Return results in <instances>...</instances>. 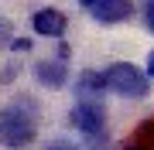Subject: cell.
Instances as JSON below:
<instances>
[{
	"mask_svg": "<svg viewBox=\"0 0 154 150\" xmlns=\"http://www.w3.org/2000/svg\"><path fill=\"white\" fill-rule=\"evenodd\" d=\"M14 48H17V51H28V48H31V41H28V38H17V41H14Z\"/></svg>",
	"mask_w": 154,
	"mask_h": 150,
	"instance_id": "8fae6325",
	"label": "cell"
},
{
	"mask_svg": "<svg viewBox=\"0 0 154 150\" xmlns=\"http://www.w3.org/2000/svg\"><path fill=\"white\" fill-rule=\"evenodd\" d=\"M79 4H82V7H89V10H93V7L99 4V0H79Z\"/></svg>",
	"mask_w": 154,
	"mask_h": 150,
	"instance_id": "4fadbf2b",
	"label": "cell"
},
{
	"mask_svg": "<svg viewBox=\"0 0 154 150\" xmlns=\"http://www.w3.org/2000/svg\"><path fill=\"white\" fill-rule=\"evenodd\" d=\"M34 78H38L45 89H62L65 78H69V68H65L62 58H55V61H38V65H34Z\"/></svg>",
	"mask_w": 154,
	"mask_h": 150,
	"instance_id": "8992f818",
	"label": "cell"
},
{
	"mask_svg": "<svg viewBox=\"0 0 154 150\" xmlns=\"http://www.w3.org/2000/svg\"><path fill=\"white\" fill-rule=\"evenodd\" d=\"M144 17H147V28L154 31V0H144Z\"/></svg>",
	"mask_w": 154,
	"mask_h": 150,
	"instance_id": "30bf717a",
	"label": "cell"
},
{
	"mask_svg": "<svg viewBox=\"0 0 154 150\" xmlns=\"http://www.w3.org/2000/svg\"><path fill=\"white\" fill-rule=\"evenodd\" d=\"M69 119H72V126L82 130L89 140H96V137L103 140V133H106V109L96 99H79V106L69 113Z\"/></svg>",
	"mask_w": 154,
	"mask_h": 150,
	"instance_id": "3957f363",
	"label": "cell"
},
{
	"mask_svg": "<svg viewBox=\"0 0 154 150\" xmlns=\"http://www.w3.org/2000/svg\"><path fill=\"white\" fill-rule=\"evenodd\" d=\"M106 82H110V92L130 96V99H140V96H147V89H151V75L144 72V68L130 65V61H113V65L106 68Z\"/></svg>",
	"mask_w": 154,
	"mask_h": 150,
	"instance_id": "6da1fadb",
	"label": "cell"
},
{
	"mask_svg": "<svg viewBox=\"0 0 154 150\" xmlns=\"http://www.w3.org/2000/svg\"><path fill=\"white\" fill-rule=\"evenodd\" d=\"M31 28L38 34H45V38H62L65 34V14L55 10V7H41L31 17Z\"/></svg>",
	"mask_w": 154,
	"mask_h": 150,
	"instance_id": "277c9868",
	"label": "cell"
},
{
	"mask_svg": "<svg viewBox=\"0 0 154 150\" xmlns=\"http://www.w3.org/2000/svg\"><path fill=\"white\" fill-rule=\"evenodd\" d=\"M45 150H82V147H75L72 140H51V143L45 147Z\"/></svg>",
	"mask_w": 154,
	"mask_h": 150,
	"instance_id": "9c48e42d",
	"label": "cell"
},
{
	"mask_svg": "<svg viewBox=\"0 0 154 150\" xmlns=\"http://www.w3.org/2000/svg\"><path fill=\"white\" fill-rule=\"evenodd\" d=\"M103 89H110V82H106V72H82L79 75V82H75V96L79 99H93V96H99Z\"/></svg>",
	"mask_w": 154,
	"mask_h": 150,
	"instance_id": "52a82bcc",
	"label": "cell"
},
{
	"mask_svg": "<svg viewBox=\"0 0 154 150\" xmlns=\"http://www.w3.org/2000/svg\"><path fill=\"white\" fill-rule=\"evenodd\" d=\"M31 140H34V119L21 109V106L0 109V143L17 150V147H28Z\"/></svg>",
	"mask_w": 154,
	"mask_h": 150,
	"instance_id": "7a4b0ae2",
	"label": "cell"
},
{
	"mask_svg": "<svg viewBox=\"0 0 154 150\" xmlns=\"http://www.w3.org/2000/svg\"><path fill=\"white\" fill-rule=\"evenodd\" d=\"M130 14H134V4H130V0H99V4L93 7V17H96L99 24H120Z\"/></svg>",
	"mask_w": 154,
	"mask_h": 150,
	"instance_id": "5b68a950",
	"label": "cell"
},
{
	"mask_svg": "<svg viewBox=\"0 0 154 150\" xmlns=\"http://www.w3.org/2000/svg\"><path fill=\"white\" fill-rule=\"evenodd\" d=\"M147 75L154 78V51H151V55H147Z\"/></svg>",
	"mask_w": 154,
	"mask_h": 150,
	"instance_id": "7c38bea8",
	"label": "cell"
},
{
	"mask_svg": "<svg viewBox=\"0 0 154 150\" xmlns=\"http://www.w3.org/2000/svg\"><path fill=\"white\" fill-rule=\"evenodd\" d=\"M123 150H154V116H147V119L137 123V130L127 137Z\"/></svg>",
	"mask_w": 154,
	"mask_h": 150,
	"instance_id": "ba28073f",
	"label": "cell"
}]
</instances>
